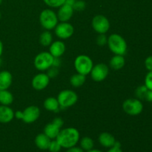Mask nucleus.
Returning <instances> with one entry per match:
<instances>
[{
  "label": "nucleus",
  "mask_w": 152,
  "mask_h": 152,
  "mask_svg": "<svg viewBox=\"0 0 152 152\" xmlns=\"http://www.w3.org/2000/svg\"><path fill=\"white\" fill-rule=\"evenodd\" d=\"M56 140L62 148H69L75 146L80 141V132L75 128H66L60 130Z\"/></svg>",
  "instance_id": "f257e3e1"
},
{
  "label": "nucleus",
  "mask_w": 152,
  "mask_h": 152,
  "mask_svg": "<svg viewBox=\"0 0 152 152\" xmlns=\"http://www.w3.org/2000/svg\"><path fill=\"white\" fill-rule=\"evenodd\" d=\"M108 48L115 55H123L127 50V43L122 36L117 34H113L109 36L107 42Z\"/></svg>",
  "instance_id": "f03ea898"
},
{
  "label": "nucleus",
  "mask_w": 152,
  "mask_h": 152,
  "mask_svg": "<svg viewBox=\"0 0 152 152\" xmlns=\"http://www.w3.org/2000/svg\"><path fill=\"white\" fill-rule=\"evenodd\" d=\"M39 21L45 29L50 31L57 25L59 19L54 11L50 9H45L40 13Z\"/></svg>",
  "instance_id": "7ed1b4c3"
},
{
  "label": "nucleus",
  "mask_w": 152,
  "mask_h": 152,
  "mask_svg": "<svg viewBox=\"0 0 152 152\" xmlns=\"http://www.w3.org/2000/svg\"><path fill=\"white\" fill-rule=\"evenodd\" d=\"M54 57L50 52L43 51L37 55L34 59V66L38 71H45L53 66Z\"/></svg>",
  "instance_id": "20e7f679"
},
{
  "label": "nucleus",
  "mask_w": 152,
  "mask_h": 152,
  "mask_svg": "<svg viewBox=\"0 0 152 152\" xmlns=\"http://www.w3.org/2000/svg\"><path fill=\"white\" fill-rule=\"evenodd\" d=\"M94 63L92 59L87 55H80L74 61V68L79 74L86 76L90 74Z\"/></svg>",
  "instance_id": "39448f33"
},
{
  "label": "nucleus",
  "mask_w": 152,
  "mask_h": 152,
  "mask_svg": "<svg viewBox=\"0 0 152 152\" xmlns=\"http://www.w3.org/2000/svg\"><path fill=\"white\" fill-rule=\"evenodd\" d=\"M57 100L62 108H69L75 105L78 100V96L72 90H63L58 94Z\"/></svg>",
  "instance_id": "423d86ee"
},
{
  "label": "nucleus",
  "mask_w": 152,
  "mask_h": 152,
  "mask_svg": "<svg viewBox=\"0 0 152 152\" xmlns=\"http://www.w3.org/2000/svg\"><path fill=\"white\" fill-rule=\"evenodd\" d=\"M123 108L126 114L132 116H136L142 113L143 110V105L140 99L130 98L124 101Z\"/></svg>",
  "instance_id": "0eeeda50"
},
{
  "label": "nucleus",
  "mask_w": 152,
  "mask_h": 152,
  "mask_svg": "<svg viewBox=\"0 0 152 152\" xmlns=\"http://www.w3.org/2000/svg\"><path fill=\"white\" fill-rule=\"evenodd\" d=\"M92 28L99 34H105L110 28L109 20L103 15H96L92 19Z\"/></svg>",
  "instance_id": "6e6552de"
},
{
  "label": "nucleus",
  "mask_w": 152,
  "mask_h": 152,
  "mask_svg": "<svg viewBox=\"0 0 152 152\" xmlns=\"http://www.w3.org/2000/svg\"><path fill=\"white\" fill-rule=\"evenodd\" d=\"M108 72H109V69L105 64L99 63L93 66L90 74L91 79L94 81L102 82L108 77Z\"/></svg>",
  "instance_id": "1a4fd4ad"
},
{
  "label": "nucleus",
  "mask_w": 152,
  "mask_h": 152,
  "mask_svg": "<svg viewBox=\"0 0 152 152\" xmlns=\"http://www.w3.org/2000/svg\"><path fill=\"white\" fill-rule=\"evenodd\" d=\"M74 28L72 25L68 22H60L55 27V34L62 39L70 38L74 34Z\"/></svg>",
  "instance_id": "9d476101"
},
{
  "label": "nucleus",
  "mask_w": 152,
  "mask_h": 152,
  "mask_svg": "<svg viewBox=\"0 0 152 152\" xmlns=\"http://www.w3.org/2000/svg\"><path fill=\"white\" fill-rule=\"evenodd\" d=\"M40 116V109L39 107L36 105H31L28 108H25L22 112V116H21V120H23L24 123H34L36 120H38Z\"/></svg>",
  "instance_id": "9b49d317"
},
{
  "label": "nucleus",
  "mask_w": 152,
  "mask_h": 152,
  "mask_svg": "<svg viewBox=\"0 0 152 152\" xmlns=\"http://www.w3.org/2000/svg\"><path fill=\"white\" fill-rule=\"evenodd\" d=\"M49 82H50V77H48V75L44 73H40L37 74L33 78L31 85L35 90L42 91L47 88Z\"/></svg>",
  "instance_id": "f8f14e48"
},
{
  "label": "nucleus",
  "mask_w": 152,
  "mask_h": 152,
  "mask_svg": "<svg viewBox=\"0 0 152 152\" xmlns=\"http://www.w3.org/2000/svg\"><path fill=\"white\" fill-rule=\"evenodd\" d=\"M73 14H74V8L72 6H70L68 4H64L61 7H59L58 10L57 17L59 21L62 22H68V20L71 19Z\"/></svg>",
  "instance_id": "ddd939ff"
},
{
  "label": "nucleus",
  "mask_w": 152,
  "mask_h": 152,
  "mask_svg": "<svg viewBox=\"0 0 152 152\" xmlns=\"http://www.w3.org/2000/svg\"><path fill=\"white\" fill-rule=\"evenodd\" d=\"M65 51V45L62 41H55L50 44L49 52L55 58H59Z\"/></svg>",
  "instance_id": "4468645a"
},
{
  "label": "nucleus",
  "mask_w": 152,
  "mask_h": 152,
  "mask_svg": "<svg viewBox=\"0 0 152 152\" xmlns=\"http://www.w3.org/2000/svg\"><path fill=\"white\" fill-rule=\"evenodd\" d=\"M15 114L8 105H0V123H8L12 121Z\"/></svg>",
  "instance_id": "2eb2a0df"
},
{
  "label": "nucleus",
  "mask_w": 152,
  "mask_h": 152,
  "mask_svg": "<svg viewBox=\"0 0 152 152\" xmlns=\"http://www.w3.org/2000/svg\"><path fill=\"white\" fill-rule=\"evenodd\" d=\"M99 142L105 148H111L114 146V143L116 142V140L114 137L111 134L108 133V132H102L99 134V138H98Z\"/></svg>",
  "instance_id": "dca6fc26"
},
{
  "label": "nucleus",
  "mask_w": 152,
  "mask_h": 152,
  "mask_svg": "<svg viewBox=\"0 0 152 152\" xmlns=\"http://www.w3.org/2000/svg\"><path fill=\"white\" fill-rule=\"evenodd\" d=\"M12 80V74L9 71H0V90H7L11 86Z\"/></svg>",
  "instance_id": "f3484780"
},
{
  "label": "nucleus",
  "mask_w": 152,
  "mask_h": 152,
  "mask_svg": "<svg viewBox=\"0 0 152 152\" xmlns=\"http://www.w3.org/2000/svg\"><path fill=\"white\" fill-rule=\"evenodd\" d=\"M51 140L46 136L44 133L39 134L35 138V144L38 148L40 150H47L48 149L49 145Z\"/></svg>",
  "instance_id": "a211bd4d"
},
{
  "label": "nucleus",
  "mask_w": 152,
  "mask_h": 152,
  "mask_svg": "<svg viewBox=\"0 0 152 152\" xmlns=\"http://www.w3.org/2000/svg\"><path fill=\"white\" fill-rule=\"evenodd\" d=\"M60 132V129L53 123H50L45 126L44 129V134L50 140H55Z\"/></svg>",
  "instance_id": "6ab92c4d"
},
{
  "label": "nucleus",
  "mask_w": 152,
  "mask_h": 152,
  "mask_svg": "<svg viewBox=\"0 0 152 152\" xmlns=\"http://www.w3.org/2000/svg\"><path fill=\"white\" fill-rule=\"evenodd\" d=\"M44 107L48 111H53V112H59V104L57 99L54 97H48L44 101Z\"/></svg>",
  "instance_id": "aec40b11"
},
{
  "label": "nucleus",
  "mask_w": 152,
  "mask_h": 152,
  "mask_svg": "<svg viewBox=\"0 0 152 152\" xmlns=\"http://www.w3.org/2000/svg\"><path fill=\"white\" fill-rule=\"evenodd\" d=\"M125 62H126V61H125L123 56H122V55H115V56L111 58L109 64L112 69L115 70V71H118V70H120L124 67Z\"/></svg>",
  "instance_id": "412c9836"
},
{
  "label": "nucleus",
  "mask_w": 152,
  "mask_h": 152,
  "mask_svg": "<svg viewBox=\"0 0 152 152\" xmlns=\"http://www.w3.org/2000/svg\"><path fill=\"white\" fill-rule=\"evenodd\" d=\"M13 96L9 91L0 90V103L3 105H9L13 102Z\"/></svg>",
  "instance_id": "4be33fe9"
},
{
  "label": "nucleus",
  "mask_w": 152,
  "mask_h": 152,
  "mask_svg": "<svg viewBox=\"0 0 152 152\" xmlns=\"http://www.w3.org/2000/svg\"><path fill=\"white\" fill-rule=\"evenodd\" d=\"M86 80V76L83 75V74L77 73V74H74V75L71 77V79H70V83H71V86H74V87L79 88L84 84Z\"/></svg>",
  "instance_id": "5701e85b"
},
{
  "label": "nucleus",
  "mask_w": 152,
  "mask_h": 152,
  "mask_svg": "<svg viewBox=\"0 0 152 152\" xmlns=\"http://www.w3.org/2000/svg\"><path fill=\"white\" fill-rule=\"evenodd\" d=\"M53 42V36L49 31H45L39 37V42L44 47L50 46Z\"/></svg>",
  "instance_id": "b1692460"
},
{
  "label": "nucleus",
  "mask_w": 152,
  "mask_h": 152,
  "mask_svg": "<svg viewBox=\"0 0 152 152\" xmlns=\"http://www.w3.org/2000/svg\"><path fill=\"white\" fill-rule=\"evenodd\" d=\"M80 143L82 149L86 151L93 149L94 146V140L91 137H84L82 138Z\"/></svg>",
  "instance_id": "393cba45"
},
{
  "label": "nucleus",
  "mask_w": 152,
  "mask_h": 152,
  "mask_svg": "<svg viewBox=\"0 0 152 152\" xmlns=\"http://www.w3.org/2000/svg\"><path fill=\"white\" fill-rule=\"evenodd\" d=\"M148 91V89L147 88L145 87V85H144V86H140V87H138L137 88L136 95L139 99H144V100H145V96H146Z\"/></svg>",
  "instance_id": "a878e982"
},
{
  "label": "nucleus",
  "mask_w": 152,
  "mask_h": 152,
  "mask_svg": "<svg viewBox=\"0 0 152 152\" xmlns=\"http://www.w3.org/2000/svg\"><path fill=\"white\" fill-rule=\"evenodd\" d=\"M48 6L50 7H59L63 5L65 0H43Z\"/></svg>",
  "instance_id": "bb28decb"
},
{
  "label": "nucleus",
  "mask_w": 152,
  "mask_h": 152,
  "mask_svg": "<svg viewBox=\"0 0 152 152\" xmlns=\"http://www.w3.org/2000/svg\"><path fill=\"white\" fill-rule=\"evenodd\" d=\"M62 148L60 144L57 142L56 140H53L50 141V145H49L48 150L50 152H59Z\"/></svg>",
  "instance_id": "cd10ccee"
},
{
  "label": "nucleus",
  "mask_w": 152,
  "mask_h": 152,
  "mask_svg": "<svg viewBox=\"0 0 152 152\" xmlns=\"http://www.w3.org/2000/svg\"><path fill=\"white\" fill-rule=\"evenodd\" d=\"M86 4L84 1L83 0H77L73 5V8L74 10H77V11H82L86 8Z\"/></svg>",
  "instance_id": "c85d7f7f"
},
{
  "label": "nucleus",
  "mask_w": 152,
  "mask_h": 152,
  "mask_svg": "<svg viewBox=\"0 0 152 152\" xmlns=\"http://www.w3.org/2000/svg\"><path fill=\"white\" fill-rule=\"evenodd\" d=\"M108 42V38L105 34H99L96 38V44L99 46H104L107 44Z\"/></svg>",
  "instance_id": "c756f323"
},
{
  "label": "nucleus",
  "mask_w": 152,
  "mask_h": 152,
  "mask_svg": "<svg viewBox=\"0 0 152 152\" xmlns=\"http://www.w3.org/2000/svg\"><path fill=\"white\" fill-rule=\"evenodd\" d=\"M145 86L149 90L152 91V71H148L145 77Z\"/></svg>",
  "instance_id": "7c9ffc66"
},
{
  "label": "nucleus",
  "mask_w": 152,
  "mask_h": 152,
  "mask_svg": "<svg viewBox=\"0 0 152 152\" xmlns=\"http://www.w3.org/2000/svg\"><path fill=\"white\" fill-rule=\"evenodd\" d=\"M107 152H123L121 149V144H120V142H118V141H116L114 146L110 148V149Z\"/></svg>",
  "instance_id": "2f4dec72"
},
{
  "label": "nucleus",
  "mask_w": 152,
  "mask_h": 152,
  "mask_svg": "<svg viewBox=\"0 0 152 152\" xmlns=\"http://www.w3.org/2000/svg\"><path fill=\"white\" fill-rule=\"evenodd\" d=\"M145 66L148 71H152V56H149L145 59Z\"/></svg>",
  "instance_id": "473e14b6"
},
{
  "label": "nucleus",
  "mask_w": 152,
  "mask_h": 152,
  "mask_svg": "<svg viewBox=\"0 0 152 152\" xmlns=\"http://www.w3.org/2000/svg\"><path fill=\"white\" fill-rule=\"evenodd\" d=\"M48 73V75L49 77H55L58 74V70L56 69V67H50L49 68Z\"/></svg>",
  "instance_id": "72a5a7b5"
},
{
  "label": "nucleus",
  "mask_w": 152,
  "mask_h": 152,
  "mask_svg": "<svg viewBox=\"0 0 152 152\" xmlns=\"http://www.w3.org/2000/svg\"><path fill=\"white\" fill-rule=\"evenodd\" d=\"M52 123H54V124L56 125V126H57L59 129H61L64 124L63 120H62L61 118H59V117H56V118H55L54 120H53V122H52Z\"/></svg>",
  "instance_id": "f704fd0d"
},
{
  "label": "nucleus",
  "mask_w": 152,
  "mask_h": 152,
  "mask_svg": "<svg viewBox=\"0 0 152 152\" xmlns=\"http://www.w3.org/2000/svg\"><path fill=\"white\" fill-rule=\"evenodd\" d=\"M66 152H84V150L82 149L81 147H77L75 145V146L68 148Z\"/></svg>",
  "instance_id": "c9c22d12"
},
{
  "label": "nucleus",
  "mask_w": 152,
  "mask_h": 152,
  "mask_svg": "<svg viewBox=\"0 0 152 152\" xmlns=\"http://www.w3.org/2000/svg\"><path fill=\"white\" fill-rule=\"evenodd\" d=\"M145 100L148 101V102H152V91L148 89V91L147 93L146 96H145Z\"/></svg>",
  "instance_id": "e433bc0d"
},
{
  "label": "nucleus",
  "mask_w": 152,
  "mask_h": 152,
  "mask_svg": "<svg viewBox=\"0 0 152 152\" xmlns=\"http://www.w3.org/2000/svg\"><path fill=\"white\" fill-rule=\"evenodd\" d=\"M59 65H60V60H59V58H55L54 57L53 66V67H58Z\"/></svg>",
  "instance_id": "4c0bfd02"
},
{
  "label": "nucleus",
  "mask_w": 152,
  "mask_h": 152,
  "mask_svg": "<svg viewBox=\"0 0 152 152\" xmlns=\"http://www.w3.org/2000/svg\"><path fill=\"white\" fill-rule=\"evenodd\" d=\"M76 1H77V0H65V4H68V5L72 6V7H73V5L74 4V3H75Z\"/></svg>",
  "instance_id": "58836bf2"
},
{
  "label": "nucleus",
  "mask_w": 152,
  "mask_h": 152,
  "mask_svg": "<svg viewBox=\"0 0 152 152\" xmlns=\"http://www.w3.org/2000/svg\"><path fill=\"white\" fill-rule=\"evenodd\" d=\"M2 52H3V44L1 42V41L0 40V56H1L2 54Z\"/></svg>",
  "instance_id": "ea45409f"
},
{
  "label": "nucleus",
  "mask_w": 152,
  "mask_h": 152,
  "mask_svg": "<svg viewBox=\"0 0 152 152\" xmlns=\"http://www.w3.org/2000/svg\"><path fill=\"white\" fill-rule=\"evenodd\" d=\"M86 152H102V151H100V150L99 149H91V150H89V151H86Z\"/></svg>",
  "instance_id": "a19ab883"
},
{
  "label": "nucleus",
  "mask_w": 152,
  "mask_h": 152,
  "mask_svg": "<svg viewBox=\"0 0 152 152\" xmlns=\"http://www.w3.org/2000/svg\"><path fill=\"white\" fill-rule=\"evenodd\" d=\"M2 1H3V0H0V5H1V2H2Z\"/></svg>",
  "instance_id": "79ce46f5"
},
{
  "label": "nucleus",
  "mask_w": 152,
  "mask_h": 152,
  "mask_svg": "<svg viewBox=\"0 0 152 152\" xmlns=\"http://www.w3.org/2000/svg\"><path fill=\"white\" fill-rule=\"evenodd\" d=\"M1 12H0V19H1Z\"/></svg>",
  "instance_id": "37998d69"
},
{
  "label": "nucleus",
  "mask_w": 152,
  "mask_h": 152,
  "mask_svg": "<svg viewBox=\"0 0 152 152\" xmlns=\"http://www.w3.org/2000/svg\"><path fill=\"white\" fill-rule=\"evenodd\" d=\"M1 59H0V67H1Z\"/></svg>",
  "instance_id": "c03bdc74"
}]
</instances>
